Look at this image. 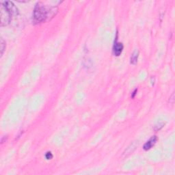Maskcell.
<instances>
[{"label": "cell", "instance_id": "cell-1", "mask_svg": "<svg viewBox=\"0 0 175 175\" xmlns=\"http://www.w3.org/2000/svg\"><path fill=\"white\" fill-rule=\"evenodd\" d=\"M55 12H57L55 8L48 10L43 4H37L34 11V21L36 23L45 21L49 16L54 17V16L56 15Z\"/></svg>", "mask_w": 175, "mask_h": 175}, {"label": "cell", "instance_id": "cell-2", "mask_svg": "<svg viewBox=\"0 0 175 175\" xmlns=\"http://www.w3.org/2000/svg\"><path fill=\"white\" fill-rule=\"evenodd\" d=\"M0 12H1V26H6L10 24L11 21V14L8 11V10L4 5V4H1L0 8Z\"/></svg>", "mask_w": 175, "mask_h": 175}, {"label": "cell", "instance_id": "cell-3", "mask_svg": "<svg viewBox=\"0 0 175 175\" xmlns=\"http://www.w3.org/2000/svg\"><path fill=\"white\" fill-rule=\"evenodd\" d=\"M4 5L6 6V8L8 10V11L10 12V13L11 14L12 16H16L19 13L17 8L14 5V4L11 1H6L4 3Z\"/></svg>", "mask_w": 175, "mask_h": 175}, {"label": "cell", "instance_id": "cell-4", "mask_svg": "<svg viewBox=\"0 0 175 175\" xmlns=\"http://www.w3.org/2000/svg\"><path fill=\"white\" fill-rule=\"evenodd\" d=\"M123 50V44L121 43H117V42H116L114 44V48H113L114 54L115 56H119L121 54Z\"/></svg>", "mask_w": 175, "mask_h": 175}, {"label": "cell", "instance_id": "cell-5", "mask_svg": "<svg viewBox=\"0 0 175 175\" xmlns=\"http://www.w3.org/2000/svg\"><path fill=\"white\" fill-rule=\"evenodd\" d=\"M157 137L156 136H153L149 140L148 142H147L146 144L144 145V149L145 151H148L149 149H151L152 147H153L154 145L155 144L156 142H157Z\"/></svg>", "mask_w": 175, "mask_h": 175}, {"label": "cell", "instance_id": "cell-6", "mask_svg": "<svg viewBox=\"0 0 175 175\" xmlns=\"http://www.w3.org/2000/svg\"><path fill=\"white\" fill-rule=\"evenodd\" d=\"M138 51H135L131 55V63L133 64H136L137 63V61H138Z\"/></svg>", "mask_w": 175, "mask_h": 175}, {"label": "cell", "instance_id": "cell-7", "mask_svg": "<svg viewBox=\"0 0 175 175\" xmlns=\"http://www.w3.org/2000/svg\"><path fill=\"white\" fill-rule=\"evenodd\" d=\"M0 47H1V56L4 54V50L6 49V42L3 39H1V44H0Z\"/></svg>", "mask_w": 175, "mask_h": 175}, {"label": "cell", "instance_id": "cell-8", "mask_svg": "<svg viewBox=\"0 0 175 175\" xmlns=\"http://www.w3.org/2000/svg\"><path fill=\"white\" fill-rule=\"evenodd\" d=\"M45 157H46V159H52L53 155L51 154V152H48V153H46Z\"/></svg>", "mask_w": 175, "mask_h": 175}, {"label": "cell", "instance_id": "cell-9", "mask_svg": "<svg viewBox=\"0 0 175 175\" xmlns=\"http://www.w3.org/2000/svg\"><path fill=\"white\" fill-rule=\"evenodd\" d=\"M164 125V123H161V124L159 123L157 125L155 126V129L157 130H157H160L162 127H163Z\"/></svg>", "mask_w": 175, "mask_h": 175}]
</instances>
